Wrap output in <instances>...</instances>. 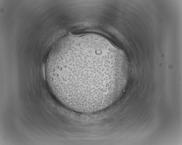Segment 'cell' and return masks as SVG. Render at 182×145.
I'll list each match as a JSON object with an SVG mask.
<instances>
[{"mask_svg": "<svg viewBox=\"0 0 182 145\" xmlns=\"http://www.w3.org/2000/svg\"><path fill=\"white\" fill-rule=\"evenodd\" d=\"M52 93L74 112H99L119 97L128 79L124 53L100 36H68L51 52L46 69Z\"/></svg>", "mask_w": 182, "mask_h": 145, "instance_id": "obj_1", "label": "cell"}]
</instances>
